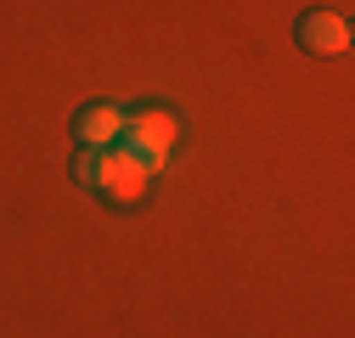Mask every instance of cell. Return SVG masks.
Returning <instances> with one entry per match:
<instances>
[{
  "label": "cell",
  "mask_w": 355,
  "mask_h": 338,
  "mask_svg": "<svg viewBox=\"0 0 355 338\" xmlns=\"http://www.w3.org/2000/svg\"><path fill=\"white\" fill-rule=\"evenodd\" d=\"M113 147H124L130 158L147 169V175H158V169L169 163V147H175V118H169L164 107H147V113H136V118H124V136H119Z\"/></svg>",
  "instance_id": "1"
},
{
  "label": "cell",
  "mask_w": 355,
  "mask_h": 338,
  "mask_svg": "<svg viewBox=\"0 0 355 338\" xmlns=\"http://www.w3.org/2000/svg\"><path fill=\"white\" fill-rule=\"evenodd\" d=\"M147 186H153V175L124 147H102L96 152V192H107L113 203H141Z\"/></svg>",
  "instance_id": "2"
},
{
  "label": "cell",
  "mask_w": 355,
  "mask_h": 338,
  "mask_svg": "<svg viewBox=\"0 0 355 338\" xmlns=\"http://www.w3.org/2000/svg\"><path fill=\"white\" fill-rule=\"evenodd\" d=\"M299 46L310 57H338L349 51V17L344 12H304L299 17Z\"/></svg>",
  "instance_id": "3"
},
{
  "label": "cell",
  "mask_w": 355,
  "mask_h": 338,
  "mask_svg": "<svg viewBox=\"0 0 355 338\" xmlns=\"http://www.w3.org/2000/svg\"><path fill=\"white\" fill-rule=\"evenodd\" d=\"M124 107H113V102H96V107H79V118H73V136H79V147H91V152H102V147H113L119 136H124Z\"/></svg>",
  "instance_id": "4"
},
{
  "label": "cell",
  "mask_w": 355,
  "mask_h": 338,
  "mask_svg": "<svg viewBox=\"0 0 355 338\" xmlns=\"http://www.w3.org/2000/svg\"><path fill=\"white\" fill-rule=\"evenodd\" d=\"M73 175H79V186H96V152H91V147H79V158H73Z\"/></svg>",
  "instance_id": "5"
}]
</instances>
